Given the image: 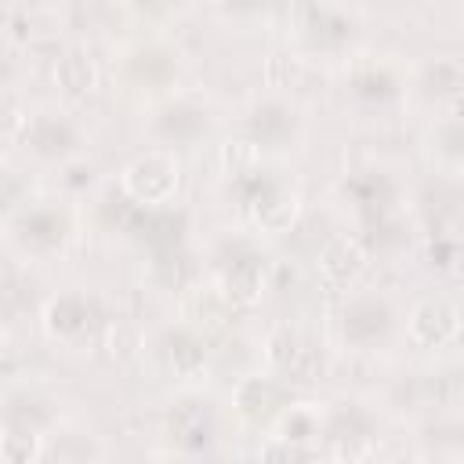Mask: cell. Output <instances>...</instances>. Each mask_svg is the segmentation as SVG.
<instances>
[{"instance_id": "cell-18", "label": "cell", "mask_w": 464, "mask_h": 464, "mask_svg": "<svg viewBox=\"0 0 464 464\" xmlns=\"http://www.w3.org/2000/svg\"><path fill=\"white\" fill-rule=\"evenodd\" d=\"M163 355L178 373H192L203 366V344L192 330H167L163 334Z\"/></svg>"}, {"instance_id": "cell-20", "label": "cell", "mask_w": 464, "mask_h": 464, "mask_svg": "<svg viewBox=\"0 0 464 464\" xmlns=\"http://www.w3.org/2000/svg\"><path fill=\"white\" fill-rule=\"evenodd\" d=\"M51 406L44 402V399H36V395H29V399H14L11 406H7V424H14V428H29V431H44L47 424H51Z\"/></svg>"}, {"instance_id": "cell-13", "label": "cell", "mask_w": 464, "mask_h": 464, "mask_svg": "<svg viewBox=\"0 0 464 464\" xmlns=\"http://www.w3.org/2000/svg\"><path fill=\"white\" fill-rule=\"evenodd\" d=\"M91 323H94V308H91V301H87L83 294H62V297H54L51 308H47V326H51V334H58V337H65V341L83 337V334L91 330Z\"/></svg>"}, {"instance_id": "cell-16", "label": "cell", "mask_w": 464, "mask_h": 464, "mask_svg": "<svg viewBox=\"0 0 464 464\" xmlns=\"http://www.w3.org/2000/svg\"><path fill=\"white\" fill-rule=\"evenodd\" d=\"M185 312H188V319H192L196 326H203V330H225V326L232 323L236 304L221 294V286H207V290H192V294L185 297Z\"/></svg>"}, {"instance_id": "cell-6", "label": "cell", "mask_w": 464, "mask_h": 464, "mask_svg": "<svg viewBox=\"0 0 464 464\" xmlns=\"http://www.w3.org/2000/svg\"><path fill=\"white\" fill-rule=\"evenodd\" d=\"M286 402H290V388L276 377H246L236 392V406L246 420L254 424H265V420H276L286 413Z\"/></svg>"}, {"instance_id": "cell-22", "label": "cell", "mask_w": 464, "mask_h": 464, "mask_svg": "<svg viewBox=\"0 0 464 464\" xmlns=\"http://www.w3.org/2000/svg\"><path fill=\"white\" fill-rule=\"evenodd\" d=\"M315 435H319V424H315L312 413H304V410H290V413L283 417V439H286V442H294V446H308Z\"/></svg>"}, {"instance_id": "cell-8", "label": "cell", "mask_w": 464, "mask_h": 464, "mask_svg": "<svg viewBox=\"0 0 464 464\" xmlns=\"http://www.w3.org/2000/svg\"><path fill=\"white\" fill-rule=\"evenodd\" d=\"M294 18L301 22V33L319 44V47H341L348 36H352V18L341 11V7H330V4H308V7H297Z\"/></svg>"}, {"instance_id": "cell-24", "label": "cell", "mask_w": 464, "mask_h": 464, "mask_svg": "<svg viewBox=\"0 0 464 464\" xmlns=\"http://www.w3.org/2000/svg\"><path fill=\"white\" fill-rule=\"evenodd\" d=\"M355 91H359V94H370V98H384V94L395 91V80H392L384 69L366 65L362 72H355Z\"/></svg>"}, {"instance_id": "cell-2", "label": "cell", "mask_w": 464, "mask_h": 464, "mask_svg": "<svg viewBox=\"0 0 464 464\" xmlns=\"http://www.w3.org/2000/svg\"><path fill=\"white\" fill-rule=\"evenodd\" d=\"M265 355L286 381H319L323 377V352L297 330H276L265 344Z\"/></svg>"}, {"instance_id": "cell-29", "label": "cell", "mask_w": 464, "mask_h": 464, "mask_svg": "<svg viewBox=\"0 0 464 464\" xmlns=\"http://www.w3.org/2000/svg\"><path fill=\"white\" fill-rule=\"evenodd\" d=\"M384 464H424L417 453H395V457H388Z\"/></svg>"}, {"instance_id": "cell-1", "label": "cell", "mask_w": 464, "mask_h": 464, "mask_svg": "<svg viewBox=\"0 0 464 464\" xmlns=\"http://www.w3.org/2000/svg\"><path fill=\"white\" fill-rule=\"evenodd\" d=\"M123 188L138 207L170 203V196L178 188V163L163 152H145L123 170Z\"/></svg>"}, {"instance_id": "cell-4", "label": "cell", "mask_w": 464, "mask_h": 464, "mask_svg": "<svg viewBox=\"0 0 464 464\" xmlns=\"http://www.w3.org/2000/svg\"><path fill=\"white\" fill-rule=\"evenodd\" d=\"M167 431H170L174 446L185 453L207 450L214 439V413L203 399H178L167 413Z\"/></svg>"}, {"instance_id": "cell-14", "label": "cell", "mask_w": 464, "mask_h": 464, "mask_svg": "<svg viewBox=\"0 0 464 464\" xmlns=\"http://www.w3.org/2000/svg\"><path fill=\"white\" fill-rule=\"evenodd\" d=\"M362 265H366L362 246H359L355 239H348V236L330 239V243L323 246V254H319V268H323V276H326L330 283H337V286H348V283L362 272Z\"/></svg>"}, {"instance_id": "cell-23", "label": "cell", "mask_w": 464, "mask_h": 464, "mask_svg": "<svg viewBox=\"0 0 464 464\" xmlns=\"http://www.w3.org/2000/svg\"><path fill=\"white\" fill-rule=\"evenodd\" d=\"M51 457H54V464H87L91 446H87V439H83V435L65 431V435H58V439H54Z\"/></svg>"}, {"instance_id": "cell-3", "label": "cell", "mask_w": 464, "mask_h": 464, "mask_svg": "<svg viewBox=\"0 0 464 464\" xmlns=\"http://www.w3.org/2000/svg\"><path fill=\"white\" fill-rule=\"evenodd\" d=\"M392 319H395V315H392V308H388L384 297L362 294V297H352V301H348V308H344V315H341V334H344V341L355 344V348H373V344H381V341L388 337Z\"/></svg>"}, {"instance_id": "cell-7", "label": "cell", "mask_w": 464, "mask_h": 464, "mask_svg": "<svg viewBox=\"0 0 464 464\" xmlns=\"http://www.w3.org/2000/svg\"><path fill=\"white\" fill-rule=\"evenodd\" d=\"M457 326H460L457 308H453L450 301H442V297L420 301V304L410 312V337H413L417 344H424V348H439V344L453 341V337H457Z\"/></svg>"}, {"instance_id": "cell-19", "label": "cell", "mask_w": 464, "mask_h": 464, "mask_svg": "<svg viewBox=\"0 0 464 464\" xmlns=\"http://www.w3.org/2000/svg\"><path fill=\"white\" fill-rule=\"evenodd\" d=\"M460 83H464V69H460L457 58H435V62H428V69H424V87H428V94L446 98V102H457Z\"/></svg>"}, {"instance_id": "cell-12", "label": "cell", "mask_w": 464, "mask_h": 464, "mask_svg": "<svg viewBox=\"0 0 464 464\" xmlns=\"http://www.w3.org/2000/svg\"><path fill=\"white\" fill-rule=\"evenodd\" d=\"M156 127L167 141H192L210 127V112L196 102H170V105L160 109Z\"/></svg>"}, {"instance_id": "cell-26", "label": "cell", "mask_w": 464, "mask_h": 464, "mask_svg": "<svg viewBox=\"0 0 464 464\" xmlns=\"http://www.w3.org/2000/svg\"><path fill=\"white\" fill-rule=\"evenodd\" d=\"M25 123H29V116H25L14 102H0V138H14V134H22Z\"/></svg>"}, {"instance_id": "cell-28", "label": "cell", "mask_w": 464, "mask_h": 464, "mask_svg": "<svg viewBox=\"0 0 464 464\" xmlns=\"http://www.w3.org/2000/svg\"><path fill=\"white\" fill-rule=\"evenodd\" d=\"M22 181L11 174V170H0V207H11V203H18L22 199Z\"/></svg>"}, {"instance_id": "cell-9", "label": "cell", "mask_w": 464, "mask_h": 464, "mask_svg": "<svg viewBox=\"0 0 464 464\" xmlns=\"http://www.w3.org/2000/svg\"><path fill=\"white\" fill-rule=\"evenodd\" d=\"M261 257L250 250H236L221 268V294L232 304H254L261 297Z\"/></svg>"}, {"instance_id": "cell-11", "label": "cell", "mask_w": 464, "mask_h": 464, "mask_svg": "<svg viewBox=\"0 0 464 464\" xmlns=\"http://www.w3.org/2000/svg\"><path fill=\"white\" fill-rule=\"evenodd\" d=\"M22 138L33 145V152H40V156H62V152H69L72 145H76V130H72V123L65 120V116H58V112H40V116H33L29 123H25V130H22Z\"/></svg>"}, {"instance_id": "cell-10", "label": "cell", "mask_w": 464, "mask_h": 464, "mask_svg": "<svg viewBox=\"0 0 464 464\" xmlns=\"http://www.w3.org/2000/svg\"><path fill=\"white\" fill-rule=\"evenodd\" d=\"M14 232L33 250H54L65 239V232H69V221L54 207H29L25 214H18Z\"/></svg>"}, {"instance_id": "cell-5", "label": "cell", "mask_w": 464, "mask_h": 464, "mask_svg": "<svg viewBox=\"0 0 464 464\" xmlns=\"http://www.w3.org/2000/svg\"><path fill=\"white\" fill-rule=\"evenodd\" d=\"M326 442H330L341 457L355 460V457H362V453L370 450V442H373V420H370L355 402H341V406L326 417Z\"/></svg>"}, {"instance_id": "cell-27", "label": "cell", "mask_w": 464, "mask_h": 464, "mask_svg": "<svg viewBox=\"0 0 464 464\" xmlns=\"http://www.w3.org/2000/svg\"><path fill=\"white\" fill-rule=\"evenodd\" d=\"M435 395H439V402H442V406H450V410L460 402V377H457V370H450V373H442V377H439Z\"/></svg>"}, {"instance_id": "cell-21", "label": "cell", "mask_w": 464, "mask_h": 464, "mask_svg": "<svg viewBox=\"0 0 464 464\" xmlns=\"http://www.w3.org/2000/svg\"><path fill=\"white\" fill-rule=\"evenodd\" d=\"M36 439H40L36 431L7 424V431L0 435V457H4V464H29L36 457Z\"/></svg>"}, {"instance_id": "cell-25", "label": "cell", "mask_w": 464, "mask_h": 464, "mask_svg": "<svg viewBox=\"0 0 464 464\" xmlns=\"http://www.w3.org/2000/svg\"><path fill=\"white\" fill-rule=\"evenodd\" d=\"M265 464H304V446L279 439V442L265 446Z\"/></svg>"}, {"instance_id": "cell-17", "label": "cell", "mask_w": 464, "mask_h": 464, "mask_svg": "<svg viewBox=\"0 0 464 464\" xmlns=\"http://www.w3.org/2000/svg\"><path fill=\"white\" fill-rule=\"evenodd\" d=\"M54 83H58L65 94H72V98L91 94L94 83H98V69H94L91 54H83V51H65V54L54 62Z\"/></svg>"}, {"instance_id": "cell-15", "label": "cell", "mask_w": 464, "mask_h": 464, "mask_svg": "<svg viewBox=\"0 0 464 464\" xmlns=\"http://www.w3.org/2000/svg\"><path fill=\"white\" fill-rule=\"evenodd\" d=\"M250 145L261 149V145H283L290 134H294V112L279 102H265L250 112Z\"/></svg>"}]
</instances>
